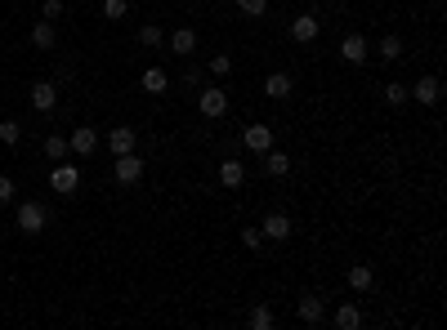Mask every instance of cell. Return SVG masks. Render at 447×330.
I'll list each match as a JSON object with an SVG mask.
<instances>
[{"label": "cell", "instance_id": "7c38bea8", "mask_svg": "<svg viewBox=\"0 0 447 330\" xmlns=\"http://www.w3.org/2000/svg\"><path fill=\"white\" fill-rule=\"evenodd\" d=\"M371 286H376V273H371L367 263H349V290H354V295H367Z\"/></svg>", "mask_w": 447, "mask_h": 330}, {"label": "cell", "instance_id": "8fae6325", "mask_svg": "<svg viewBox=\"0 0 447 330\" xmlns=\"http://www.w3.org/2000/svg\"><path fill=\"white\" fill-rule=\"evenodd\" d=\"M291 90H295V81L286 76V71H269V76H264V94H269V99H291Z\"/></svg>", "mask_w": 447, "mask_h": 330}, {"label": "cell", "instance_id": "d6986e66", "mask_svg": "<svg viewBox=\"0 0 447 330\" xmlns=\"http://www.w3.org/2000/svg\"><path fill=\"white\" fill-rule=\"evenodd\" d=\"M335 326H340V330H358L362 326V312H358L354 299H345L340 308H335Z\"/></svg>", "mask_w": 447, "mask_h": 330}, {"label": "cell", "instance_id": "4316f807", "mask_svg": "<svg viewBox=\"0 0 447 330\" xmlns=\"http://www.w3.org/2000/svg\"><path fill=\"white\" fill-rule=\"evenodd\" d=\"M385 103H389V107H403V103H407V85H394V81H389V85H385Z\"/></svg>", "mask_w": 447, "mask_h": 330}, {"label": "cell", "instance_id": "d6a6232c", "mask_svg": "<svg viewBox=\"0 0 447 330\" xmlns=\"http://www.w3.org/2000/svg\"><path fill=\"white\" fill-rule=\"evenodd\" d=\"M5 201H14V179L0 174V205H5Z\"/></svg>", "mask_w": 447, "mask_h": 330}, {"label": "cell", "instance_id": "2e32d148", "mask_svg": "<svg viewBox=\"0 0 447 330\" xmlns=\"http://www.w3.org/2000/svg\"><path fill=\"white\" fill-rule=\"evenodd\" d=\"M107 148H112V156L135 152V130H130V125H116L112 134H107Z\"/></svg>", "mask_w": 447, "mask_h": 330}, {"label": "cell", "instance_id": "4dcf8cb0", "mask_svg": "<svg viewBox=\"0 0 447 330\" xmlns=\"http://www.w3.org/2000/svg\"><path fill=\"white\" fill-rule=\"evenodd\" d=\"M228 71H233V58H228V54H215V58H211V76H228Z\"/></svg>", "mask_w": 447, "mask_h": 330}, {"label": "cell", "instance_id": "cb8c5ba5", "mask_svg": "<svg viewBox=\"0 0 447 330\" xmlns=\"http://www.w3.org/2000/svg\"><path fill=\"white\" fill-rule=\"evenodd\" d=\"M126 14H130V0H103V18L107 22H121Z\"/></svg>", "mask_w": 447, "mask_h": 330}, {"label": "cell", "instance_id": "1f68e13d", "mask_svg": "<svg viewBox=\"0 0 447 330\" xmlns=\"http://www.w3.org/2000/svg\"><path fill=\"white\" fill-rule=\"evenodd\" d=\"M41 18H63V0H45V5H41Z\"/></svg>", "mask_w": 447, "mask_h": 330}, {"label": "cell", "instance_id": "4fadbf2b", "mask_svg": "<svg viewBox=\"0 0 447 330\" xmlns=\"http://www.w3.org/2000/svg\"><path fill=\"white\" fill-rule=\"evenodd\" d=\"M94 148H99V134H94L90 125H81V130L67 139V152H76V156H90Z\"/></svg>", "mask_w": 447, "mask_h": 330}, {"label": "cell", "instance_id": "277c9868", "mask_svg": "<svg viewBox=\"0 0 447 330\" xmlns=\"http://www.w3.org/2000/svg\"><path fill=\"white\" fill-rule=\"evenodd\" d=\"M112 174H116V183H126V188H135V183L143 179V156H135V152H126V156H116V165H112Z\"/></svg>", "mask_w": 447, "mask_h": 330}, {"label": "cell", "instance_id": "e0dca14e", "mask_svg": "<svg viewBox=\"0 0 447 330\" xmlns=\"http://www.w3.org/2000/svg\"><path fill=\"white\" fill-rule=\"evenodd\" d=\"M220 183L224 188H241V183H246V165H241L237 156H228V161L220 165Z\"/></svg>", "mask_w": 447, "mask_h": 330}, {"label": "cell", "instance_id": "ffe728a7", "mask_svg": "<svg viewBox=\"0 0 447 330\" xmlns=\"http://www.w3.org/2000/svg\"><path fill=\"white\" fill-rule=\"evenodd\" d=\"M139 85H143V94H166V90H171V76H166L161 67H148Z\"/></svg>", "mask_w": 447, "mask_h": 330}, {"label": "cell", "instance_id": "7402d4cb", "mask_svg": "<svg viewBox=\"0 0 447 330\" xmlns=\"http://www.w3.org/2000/svg\"><path fill=\"white\" fill-rule=\"evenodd\" d=\"M139 45H143V50H161V45H166V32L156 27V22H148V27H139Z\"/></svg>", "mask_w": 447, "mask_h": 330}, {"label": "cell", "instance_id": "603a6c76", "mask_svg": "<svg viewBox=\"0 0 447 330\" xmlns=\"http://www.w3.org/2000/svg\"><path fill=\"white\" fill-rule=\"evenodd\" d=\"M277 326V312L273 308H264V303H260V308H251V330H273Z\"/></svg>", "mask_w": 447, "mask_h": 330}, {"label": "cell", "instance_id": "5bb4252c", "mask_svg": "<svg viewBox=\"0 0 447 330\" xmlns=\"http://www.w3.org/2000/svg\"><path fill=\"white\" fill-rule=\"evenodd\" d=\"M260 232H264L269 241H286V237H291V219H286V214H264Z\"/></svg>", "mask_w": 447, "mask_h": 330}, {"label": "cell", "instance_id": "ba28073f", "mask_svg": "<svg viewBox=\"0 0 447 330\" xmlns=\"http://www.w3.org/2000/svg\"><path fill=\"white\" fill-rule=\"evenodd\" d=\"M54 103H58V85L54 81H36L32 85V107L36 112H54Z\"/></svg>", "mask_w": 447, "mask_h": 330}, {"label": "cell", "instance_id": "83f0119b", "mask_svg": "<svg viewBox=\"0 0 447 330\" xmlns=\"http://www.w3.org/2000/svg\"><path fill=\"white\" fill-rule=\"evenodd\" d=\"M18 139H22L18 121H0V143H18Z\"/></svg>", "mask_w": 447, "mask_h": 330}, {"label": "cell", "instance_id": "9a60e30c", "mask_svg": "<svg viewBox=\"0 0 447 330\" xmlns=\"http://www.w3.org/2000/svg\"><path fill=\"white\" fill-rule=\"evenodd\" d=\"M192 50H197V32H192V27H179V32H171V54H179V58H192Z\"/></svg>", "mask_w": 447, "mask_h": 330}, {"label": "cell", "instance_id": "ac0fdd59", "mask_svg": "<svg viewBox=\"0 0 447 330\" xmlns=\"http://www.w3.org/2000/svg\"><path fill=\"white\" fill-rule=\"evenodd\" d=\"M32 45H36V50H54V45H58V36H54V22H50V18H41V22L32 27Z\"/></svg>", "mask_w": 447, "mask_h": 330}, {"label": "cell", "instance_id": "3957f363", "mask_svg": "<svg viewBox=\"0 0 447 330\" xmlns=\"http://www.w3.org/2000/svg\"><path fill=\"white\" fill-rule=\"evenodd\" d=\"M50 188H54V192H63V197H72V192L81 188V170H76V165H67V161H58V165L50 170Z\"/></svg>", "mask_w": 447, "mask_h": 330}, {"label": "cell", "instance_id": "44dd1931", "mask_svg": "<svg viewBox=\"0 0 447 330\" xmlns=\"http://www.w3.org/2000/svg\"><path fill=\"white\" fill-rule=\"evenodd\" d=\"M260 156H264V170H269L273 179H282L286 170H291V156H286V152H277V148H269V152H260Z\"/></svg>", "mask_w": 447, "mask_h": 330}, {"label": "cell", "instance_id": "f1b7e54d", "mask_svg": "<svg viewBox=\"0 0 447 330\" xmlns=\"http://www.w3.org/2000/svg\"><path fill=\"white\" fill-rule=\"evenodd\" d=\"M233 5H237V9H241V14H246V18H260L269 0H233Z\"/></svg>", "mask_w": 447, "mask_h": 330}, {"label": "cell", "instance_id": "5b68a950", "mask_svg": "<svg viewBox=\"0 0 447 330\" xmlns=\"http://www.w3.org/2000/svg\"><path fill=\"white\" fill-rule=\"evenodd\" d=\"M18 228L27 232V237L45 232V205H41V201H22V205H18Z\"/></svg>", "mask_w": 447, "mask_h": 330}, {"label": "cell", "instance_id": "d4e9b609", "mask_svg": "<svg viewBox=\"0 0 447 330\" xmlns=\"http://www.w3.org/2000/svg\"><path fill=\"white\" fill-rule=\"evenodd\" d=\"M380 58H389V63L403 58V36H385V41H380Z\"/></svg>", "mask_w": 447, "mask_h": 330}, {"label": "cell", "instance_id": "52a82bcc", "mask_svg": "<svg viewBox=\"0 0 447 330\" xmlns=\"http://www.w3.org/2000/svg\"><path fill=\"white\" fill-rule=\"evenodd\" d=\"M367 54H371V50H367V36L349 32L345 41H340V58H345V63H354V67H358V63H367Z\"/></svg>", "mask_w": 447, "mask_h": 330}, {"label": "cell", "instance_id": "484cf974", "mask_svg": "<svg viewBox=\"0 0 447 330\" xmlns=\"http://www.w3.org/2000/svg\"><path fill=\"white\" fill-rule=\"evenodd\" d=\"M45 156H54V161L67 156V139H63V134H50V139H45Z\"/></svg>", "mask_w": 447, "mask_h": 330}, {"label": "cell", "instance_id": "9c48e42d", "mask_svg": "<svg viewBox=\"0 0 447 330\" xmlns=\"http://www.w3.org/2000/svg\"><path fill=\"white\" fill-rule=\"evenodd\" d=\"M318 32H322V22H318V14H300V18L291 22V41H300V45L318 41Z\"/></svg>", "mask_w": 447, "mask_h": 330}, {"label": "cell", "instance_id": "7a4b0ae2", "mask_svg": "<svg viewBox=\"0 0 447 330\" xmlns=\"http://www.w3.org/2000/svg\"><path fill=\"white\" fill-rule=\"evenodd\" d=\"M197 107H201V116H211V121H220L228 112V94L220 90V85H206V90L197 94Z\"/></svg>", "mask_w": 447, "mask_h": 330}, {"label": "cell", "instance_id": "8992f818", "mask_svg": "<svg viewBox=\"0 0 447 330\" xmlns=\"http://www.w3.org/2000/svg\"><path fill=\"white\" fill-rule=\"evenodd\" d=\"M241 148H246V152H269L273 148V130L264 125V121L246 125V130H241Z\"/></svg>", "mask_w": 447, "mask_h": 330}, {"label": "cell", "instance_id": "f546056e", "mask_svg": "<svg viewBox=\"0 0 447 330\" xmlns=\"http://www.w3.org/2000/svg\"><path fill=\"white\" fill-rule=\"evenodd\" d=\"M241 246H246V250H260V246H264V232H260V228H241Z\"/></svg>", "mask_w": 447, "mask_h": 330}, {"label": "cell", "instance_id": "30bf717a", "mask_svg": "<svg viewBox=\"0 0 447 330\" xmlns=\"http://www.w3.org/2000/svg\"><path fill=\"white\" fill-rule=\"evenodd\" d=\"M295 312H300V322H305V326H318L322 317H327V308H322V299H318V295H300Z\"/></svg>", "mask_w": 447, "mask_h": 330}, {"label": "cell", "instance_id": "6da1fadb", "mask_svg": "<svg viewBox=\"0 0 447 330\" xmlns=\"http://www.w3.org/2000/svg\"><path fill=\"white\" fill-rule=\"evenodd\" d=\"M407 99H416L420 107H434L443 99V81L439 76H420L416 85H407Z\"/></svg>", "mask_w": 447, "mask_h": 330}]
</instances>
